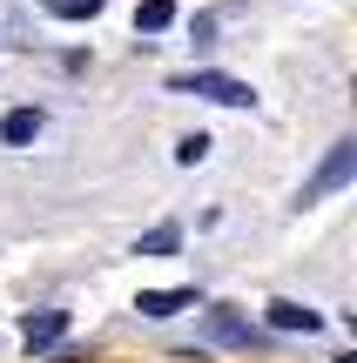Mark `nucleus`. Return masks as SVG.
Returning a JSON list of instances; mask_svg holds the SVG:
<instances>
[{"instance_id": "nucleus-1", "label": "nucleus", "mask_w": 357, "mask_h": 363, "mask_svg": "<svg viewBox=\"0 0 357 363\" xmlns=\"http://www.w3.org/2000/svg\"><path fill=\"white\" fill-rule=\"evenodd\" d=\"M169 94H202L216 108H256V88L236 74H216V67H196V74H169Z\"/></svg>"}, {"instance_id": "nucleus-2", "label": "nucleus", "mask_w": 357, "mask_h": 363, "mask_svg": "<svg viewBox=\"0 0 357 363\" xmlns=\"http://www.w3.org/2000/svg\"><path fill=\"white\" fill-rule=\"evenodd\" d=\"M357 182V142L344 135V142H331V155H324V169L297 189V208H310V202H324V195H337V189H351Z\"/></svg>"}, {"instance_id": "nucleus-3", "label": "nucleus", "mask_w": 357, "mask_h": 363, "mask_svg": "<svg viewBox=\"0 0 357 363\" xmlns=\"http://www.w3.org/2000/svg\"><path fill=\"white\" fill-rule=\"evenodd\" d=\"M67 323H75L67 310H34V316H21V350H27V363H34V357H48L54 343L67 337Z\"/></svg>"}, {"instance_id": "nucleus-4", "label": "nucleus", "mask_w": 357, "mask_h": 363, "mask_svg": "<svg viewBox=\"0 0 357 363\" xmlns=\"http://www.w3.org/2000/svg\"><path fill=\"white\" fill-rule=\"evenodd\" d=\"M263 323H270V330H283V337H317V330H324V310L277 296V303H263Z\"/></svg>"}, {"instance_id": "nucleus-5", "label": "nucleus", "mask_w": 357, "mask_h": 363, "mask_svg": "<svg viewBox=\"0 0 357 363\" xmlns=\"http://www.w3.org/2000/svg\"><path fill=\"white\" fill-rule=\"evenodd\" d=\"M40 142V108H7L0 115V148H34Z\"/></svg>"}, {"instance_id": "nucleus-6", "label": "nucleus", "mask_w": 357, "mask_h": 363, "mask_svg": "<svg viewBox=\"0 0 357 363\" xmlns=\"http://www.w3.org/2000/svg\"><path fill=\"white\" fill-rule=\"evenodd\" d=\"M135 310L142 316H182V310H196V289H142V296H135Z\"/></svg>"}, {"instance_id": "nucleus-7", "label": "nucleus", "mask_w": 357, "mask_h": 363, "mask_svg": "<svg viewBox=\"0 0 357 363\" xmlns=\"http://www.w3.org/2000/svg\"><path fill=\"white\" fill-rule=\"evenodd\" d=\"M182 249V222H155V229L135 242V256H175Z\"/></svg>"}, {"instance_id": "nucleus-8", "label": "nucleus", "mask_w": 357, "mask_h": 363, "mask_svg": "<svg viewBox=\"0 0 357 363\" xmlns=\"http://www.w3.org/2000/svg\"><path fill=\"white\" fill-rule=\"evenodd\" d=\"M175 27V0H142L135 7V34H169Z\"/></svg>"}, {"instance_id": "nucleus-9", "label": "nucleus", "mask_w": 357, "mask_h": 363, "mask_svg": "<svg viewBox=\"0 0 357 363\" xmlns=\"http://www.w3.org/2000/svg\"><path fill=\"white\" fill-rule=\"evenodd\" d=\"M209 337L216 343H250V323H243L236 310H209Z\"/></svg>"}, {"instance_id": "nucleus-10", "label": "nucleus", "mask_w": 357, "mask_h": 363, "mask_svg": "<svg viewBox=\"0 0 357 363\" xmlns=\"http://www.w3.org/2000/svg\"><path fill=\"white\" fill-rule=\"evenodd\" d=\"M48 13H54V21H94L101 0H48Z\"/></svg>"}, {"instance_id": "nucleus-11", "label": "nucleus", "mask_w": 357, "mask_h": 363, "mask_svg": "<svg viewBox=\"0 0 357 363\" xmlns=\"http://www.w3.org/2000/svg\"><path fill=\"white\" fill-rule=\"evenodd\" d=\"M202 155H209V135H182V142H175V162H182V169H196Z\"/></svg>"}]
</instances>
